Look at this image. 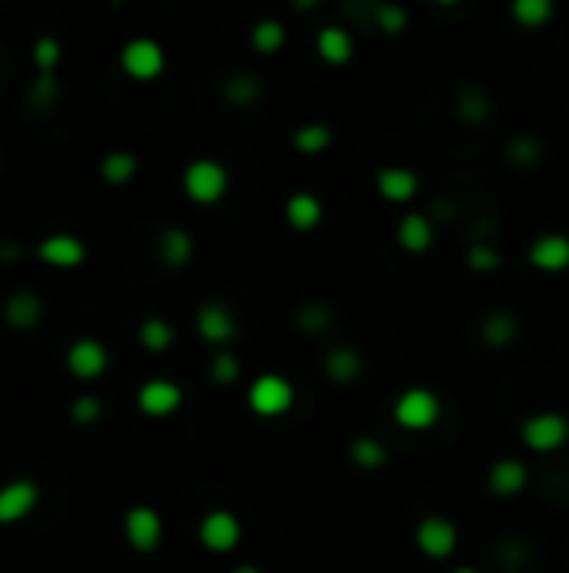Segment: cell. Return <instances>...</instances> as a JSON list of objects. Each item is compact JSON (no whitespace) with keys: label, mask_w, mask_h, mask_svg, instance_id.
Segmentation results:
<instances>
[{"label":"cell","mask_w":569,"mask_h":573,"mask_svg":"<svg viewBox=\"0 0 569 573\" xmlns=\"http://www.w3.org/2000/svg\"><path fill=\"white\" fill-rule=\"evenodd\" d=\"M298 322H302L305 332H318L329 326V309H325V305H305L302 315H298Z\"/></svg>","instance_id":"obj_39"},{"label":"cell","mask_w":569,"mask_h":573,"mask_svg":"<svg viewBox=\"0 0 569 573\" xmlns=\"http://www.w3.org/2000/svg\"><path fill=\"white\" fill-rule=\"evenodd\" d=\"M67 413H71V423H77V426H94L104 416V403H101V396L81 393L71 399V409H67Z\"/></svg>","instance_id":"obj_34"},{"label":"cell","mask_w":569,"mask_h":573,"mask_svg":"<svg viewBox=\"0 0 569 573\" xmlns=\"http://www.w3.org/2000/svg\"><path fill=\"white\" fill-rule=\"evenodd\" d=\"M349 456H352V463L359 466V470H365V473L382 470L385 460H389V453H385V446L379 443V439H372V436H359V439H352Z\"/></svg>","instance_id":"obj_31"},{"label":"cell","mask_w":569,"mask_h":573,"mask_svg":"<svg viewBox=\"0 0 569 573\" xmlns=\"http://www.w3.org/2000/svg\"><path fill=\"white\" fill-rule=\"evenodd\" d=\"M67 372H71L74 379H81V382H91V379H101L104 372H108V346H104L101 339H91V336H84V339H77L71 342V349H67Z\"/></svg>","instance_id":"obj_10"},{"label":"cell","mask_w":569,"mask_h":573,"mask_svg":"<svg viewBox=\"0 0 569 573\" xmlns=\"http://www.w3.org/2000/svg\"><path fill=\"white\" fill-rule=\"evenodd\" d=\"M121 530L134 553H154L161 547V540H165V520H161V513L154 510V506H144V503L131 506V510L124 513Z\"/></svg>","instance_id":"obj_6"},{"label":"cell","mask_w":569,"mask_h":573,"mask_svg":"<svg viewBox=\"0 0 569 573\" xmlns=\"http://www.w3.org/2000/svg\"><path fill=\"white\" fill-rule=\"evenodd\" d=\"M479 332H482V342H486V346L503 349V346H509V342L516 339L519 322L509 312H489L486 319H482V329Z\"/></svg>","instance_id":"obj_28"},{"label":"cell","mask_w":569,"mask_h":573,"mask_svg":"<svg viewBox=\"0 0 569 573\" xmlns=\"http://www.w3.org/2000/svg\"><path fill=\"white\" fill-rule=\"evenodd\" d=\"M519 439L533 453H556L569 443V419L563 413H533L519 426Z\"/></svg>","instance_id":"obj_4"},{"label":"cell","mask_w":569,"mask_h":573,"mask_svg":"<svg viewBox=\"0 0 569 573\" xmlns=\"http://www.w3.org/2000/svg\"><path fill=\"white\" fill-rule=\"evenodd\" d=\"M372 21L382 34L399 37V34H405V27H409V11H405L402 4H395V0H382V4H375Z\"/></svg>","instance_id":"obj_32"},{"label":"cell","mask_w":569,"mask_h":573,"mask_svg":"<svg viewBox=\"0 0 569 573\" xmlns=\"http://www.w3.org/2000/svg\"><path fill=\"white\" fill-rule=\"evenodd\" d=\"M395 242H399L402 252L409 255H426L432 242H436V228H432L429 215L422 212H405L395 225Z\"/></svg>","instance_id":"obj_17"},{"label":"cell","mask_w":569,"mask_h":573,"mask_svg":"<svg viewBox=\"0 0 569 573\" xmlns=\"http://www.w3.org/2000/svg\"><path fill=\"white\" fill-rule=\"evenodd\" d=\"M37 259L51 269H77L88 259V245L81 242L77 235H67V232H57V235H47L41 245H37Z\"/></svg>","instance_id":"obj_13"},{"label":"cell","mask_w":569,"mask_h":573,"mask_svg":"<svg viewBox=\"0 0 569 573\" xmlns=\"http://www.w3.org/2000/svg\"><path fill=\"white\" fill-rule=\"evenodd\" d=\"M315 54L325 64H332V68H342V64H349L355 57V41L345 27H322L315 37Z\"/></svg>","instance_id":"obj_20"},{"label":"cell","mask_w":569,"mask_h":573,"mask_svg":"<svg viewBox=\"0 0 569 573\" xmlns=\"http://www.w3.org/2000/svg\"><path fill=\"white\" fill-rule=\"evenodd\" d=\"M241 537H245V530H241V520L231 510H208L198 523V543L208 553L238 550Z\"/></svg>","instance_id":"obj_7"},{"label":"cell","mask_w":569,"mask_h":573,"mask_svg":"<svg viewBox=\"0 0 569 573\" xmlns=\"http://www.w3.org/2000/svg\"><path fill=\"white\" fill-rule=\"evenodd\" d=\"M295 406V386L278 372H262L248 382V409L262 419H278Z\"/></svg>","instance_id":"obj_2"},{"label":"cell","mask_w":569,"mask_h":573,"mask_svg":"<svg viewBox=\"0 0 569 573\" xmlns=\"http://www.w3.org/2000/svg\"><path fill=\"white\" fill-rule=\"evenodd\" d=\"M509 14H513V21L523 27V31H539V27L553 21L556 0H513Z\"/></svg>","instance_id":"obj_23"},{"label":"cell","mask_w":569,"mask_h":573,"mask_svg":"<svg viewBox=\"0 0 569 573\" xmlns=\"http://www.w3.org/2000/svg\"><path fill=\"white\" fill-rule=\"evenodd\" d=\"M466 265H469L472 272H496L499 265H503V255H499L493 245L476 242V245H469V252H466Z\"/></svg>","instance_id":"obj_36"},{"label":"cell","mask_w":569,"mask_h":573,"mask_svg":"<svg viewBox=\"0 0 569 573\" xmlns=\"http://www.w3.org/2000/svg\"><path fill=\"white\" fill-rule=\"evenodd\" d=\"M442 416V403L439 396L426 386L405 389V393L395 399L392 406V419L409 433H422V429H432Z\"/></svg>","instance_id":"obj_3"},{"label":"cell","mask_w":569,"mask_h":573,"mask_svg":"<svg viewBox=\"0 0 569 573\" xmlns=\"http://www.w3.org/2000/svg\"><path fill=\"white\" fill-rule=\"evenodd\" d=\"M165 64H168L165 47L154 41V37H131V41L121 47V71L128 74L131 81L148 84L154 78H161Z\"/></svg>","instance_id":"obj_5"},{"label":"cell","mask_w":569,"mask_h":573,"mask_svg":"<svg viewBox=\"0 0 569 573\" xmlns=\"http://www.w3.org/2000/svg\"><path fill=\"white\" fill-rule=\"evenodd\" d=\"M41 503V486L34 480H11L0 486V527H14V523L27 520Z\"/></svg>","instance_id":"obj_9"},{"label":"cell","mask_w":569,"mask_h":573,"mask_svg":"<svg viewBox=\"0 0 569 573\" xmlns=\"http://www.w3.org/2000/svg\"><path fill=\"white\" fill-rule=\"evenodd\" d=\"M231 573H262V570H258L255 563H241V567H235Z\"/></svg>","instance_id":"obj_41"},{"label":"cell","mask_w":569,"mask_h":573,"mask_svg":"<svg viewBox=\"0 0 569 573\" xmlns=\"http://www.w3.org/2000/svg\"><path fill=\"white\" fill-rule=\"evenodd\" d=\"M322 369L332 382L345 386V382L362 376V356L352 346H335V349H329V356H325Z\"/></svg>","instance_id":"obj_22"},{"label":"cell","mask_w":569,"mask_h":573,"mask_svg":"<svg viewBox=\"0 0 569 573\" xmlns=\"http://www.w3.org/2000/svg\"><path fill=\"white\" fill-rule=\"evenodd\" d=\"M241 376V362L231 356V352H218L215 359H211V379L218 382V386H231Z\"/></svg>","instance_id":"obj_38"},{"label":"cell","mask_w":569,"mask_h":573,"mask_svg":"<svg viewBox=\"0 0 569 573\" xmlns=\"http://www.w3.org/2000/svg\"><path fill=\"white\" fill-rule=\"evenodd\" d=\"M452 573H479V570H476V567H456Z\"/></svg>","instance_id":"obj_42"},{"label":"cell","mask_w":569,"mask_h":573,"mask_svg":"<svg viewBox=\"0 0 569 573\" xmlns=\"http://www.w3.org/2000/svg\"><path fill=\"white\" fill-rule=\"evenodd\" d=\"M138 339L148 352H168L171 346H175V326H171L168 319L151 315V319H144L138 326Z\"/></svg>","instance_id":"obj_29"},{"label":"cell","mask_w":569,"mask_h":573,"mask_svg":"<svg viewBox=\"0 0 569 573\" xmlns=\"http://www.w3.org/2000/svg\"><path fill=\"white\" fill-rule=\"evenodd\" d=\"M486 486L493 490V496L499 500H513L529 486V470L523 460H513V456H506V460H496L489 466L486 473Z\"/></svg>","instance_id":"obj_15"},{"label":"cell","mask_w":569,"mask_h":573,"mask_svg":"<svg viewBox=\"0 0 569 573\" xmlns=\"http://www.w3.org/2000/svg\"><path fill=\"white\" fill-rule=\"evenodd\" d=\"M529 265L539 272H566L569 269V238L559 232H546L539 235L533 245H529Z\"/></svg>","instance_id":"obj_16"},{"label":"cell","mask_w":569,"mask_h":573,"mask_svg":"<svg viewBox=\"0 0 569 573\" xmlns=\"http://www.w3.org/2000/svg\"><path fill=\"white\" fill-rule=\"evenodd\" d=\"M332 138L335 135L325 121H308L295 128L292 145H295V151H302V155H322V151L332 148Z\"/></svg>","instance_id":"obj_25"},{"label":"cell","mask_w":569,"mask_h":573,"mask_svg":"<svg viewBox=\"0 0 569 573\" xmlns=\"http://www.w3.org/2000/svg\"><path fill=\"white\" fill-rule=\"evenodd\" d=\"M138 168H141L138 155H131V151H108V155L101 158V178L114 188L128 185V181L138 175Z\"/></svg>","instance_id":"obj_26"},{"label":"cell","mask_w":569,"mask_h":573,"mask_svg":"<svg viewBox=\"0 0 569 573\" xmlns=\"http://www.w3.org/2000/svg\"><path fill=\"white\" fill-rule=\"evenodd\" d=\"M456 114H459V121H466V124H482V121H489V114H493V101H489V94L482 88L469 84V88H462L456 94Z\"/></svg>","instance_id":"obj_24"},{"label":"cell","mask_w":569,"mask_h":573,"mask_svg":"<svg viewBox=\"0 0 569 573\" xmlns=\"http://www.w3.org/2000/svg\"><path fill=\"white\" fill-rule=\"evenodd\" d=\"M41 315H44V302H41V295L31 292V289H17L7 295V302H4V319H7V326L11 329H34L37 322H41Z\"/></svg>","instance_id":"obj_18"},{"label":"cell","mask_w":569,"mask_h":573,"mask_svg":"<svg viewBox=\"0 0 569 573\" xmlns=\"http://www.w3.org/2000/svg\"><path fill=\"white\" fill-rule=\"evenodd\" d=\"M262 91L265 88L255 74H235V78H228L225 88H221L231 108H252V104H258V98H262Z\"/></svg>","instance_id":"obj_27"},{"label":"cell","mask_w":569,"mask_h":573,"mask_svg":"<svg viewBox=\"0 0 569 573\" xmlns=\"http://www.w3.org/2000/svg\"><path fill=\"white\" fill-rule=\"evenodd\" d=\"M158 259L168 269H185L195 259V238H191V232H185V228H165L158 238Z\"/></svg>","instance_id":"obj_21"},{"label":"cell","mask_w":569,"mask_h":573,"mask_svg":"<svg viewBox=\"0 0 569 573\" xmlns=\"http://www.w3.org/2000/svg\"><path fill=\"white\" fill-rule=\"evenodd\" d=\"M228 168L215 158H195L181 175V188L195 205H218L228 195Z\"/></svg>","instance_id":"obj_1"},{"label":"cell","mask_w":569,"mask_h":573,"mask_svg":"<svg viewBox=\"0 0 569 573\" xmlns=\"http://www.w3.org/2000/svg\"><path fill=\"white\" fill-rule=\"evenodd\" d=\"M181 403H185V393H181V386L171 379H148V382H141V389H138V409L148 419L175 416Z\"/></svg>","instance_id":"obj_11"},{"label":"cell","mask_w":569,"mask_h":573,"mask_svg":"<svg viewBox=\"0 0 569 573\" xmlns=\"http://www.w3.org/2000/svg\"><path fill=\"white\" fill-rule=\"evenodd\" d=\"M325 218V205L318 202V195L312 191H295L285 202V222L295 228V232H315Z\"/></svg>","instance_id":"obj_19"},{"label":"cell","mask_w":569,"mask_h":573,"mask_svg":"<svg viewBox=\"0 0 569 573\" xmlns=\"http://www.w3.org/2000/svg\"><path fill=\"white\" fill-rule=\"evenodd\" d=\"M506 155L516 168H536L539 158H543V141L533 135H519L506 145Z\"/></svg>","instance_id":"obj_33"},{"label":"cell","mask_w":569,"mask_h":573,"mask_svg":"<svg viewBox=\"0 0 569 573\" xmlns=\"http://www.w3.org/2000/svg\"><path fill=\"white\" fill-rule=\"evenodd\" d=\"M34 64H37V71H41V74H54V68L61 64V41L51 37V34L37 37V41H34Z\"/></svg>","instance_id":"obj_35"},{"label":"cell","mask_w":569,"mask_h":573,"mask_svg":"<svg viewBox=\"0 0 569 573\" xmlns=\"http://www.w3.org/2000/svg\"><path fill=\"white\" fill-rule=\"evenodd\" d=\"M318 4H322V0H292L295 11H315Z\"/></svg>","instance_id":"obj_40"},{"label":"cell","mask_w":569,"mask_h":573,"mask_svg":"<svg viewBox=\"0 0 569 573\" xmlns=\"http://www.w3.org/2000/svg\"><path fill=\"white\" fill-rule=\"evenodd\" d=\"M436 4H442V7H456L459 0H436Z\"/></svg>","instance_id":"obj_43"},{"label":"cell","mask_w":569,"mask_h":573,"mask_svg":"<svg viewBox=\"0 0 569 573\" xmlns=\"http://www.w3.org/2000/svg\"><path fill=\"white\" fill-rule=\"evenodd\" d=\"M375 191H379L389 205H405L416 198L419 175L402 165H385V168H379V175H375Z\"/></svg>","instance_id":"obj_14"},{"label":"cell","mask_w":569,"mask_h":573,"mask_svg":"<svg viewBox=\"0 0 569 573\" xmlns=\"http://www.w3.org/2000/svg\"><path fill=\"white\" fill-rule=\"evenodd\" d=\"M195 329L208 346H228L238 336V319L225 302H205L195 312Z\"/></svg>","instance_id":"obj_12"},{"label":"cell","mask_w":569,"mask_h":573,"mask_svg":"<svg viewBox=\"0 0 569 573\" xmlns=\"http://www.w3.org/2000/svg\"><path fill=\"white\" fill-rule=\"evenodd\" d=\"M57 94H61V84H57L54 74H37L34 88H31V104L37 111H47L57 104Z\"/></svg>","instance_id":"obj_37"},{"label":"cell","mask_w":569,"mask_h":573,"mask_svg":"<svg viewBox=\"0 0 569 573\" xmlns=\"http://www.w3.org/2000/svg\"><path fill=\"white\" fill-rule=\"evenodd\" d=\"M285 41H288V31H285L282 21H272V17H265V21H258L252 27V47L262 57L278 54L285 47Z\"/></svg>","instance_id":"obj_30"},{"label":"cell","mask_w":569,"mask_h":573,"mask_svg":"<svg viewBox=\"0 0 569 573\" xmlns=\"http://www.w3.org/2000/svg\"><path fill=\"white\" fill-rule=\"evenodd\" d=\"M416 547H419L422 557H429V560H449L452 553H456V547H459L456 523H452L449 517H439V513H432V517L419 520Z\"/></svg>","instance_id":"obj_8"}]
</instances>
